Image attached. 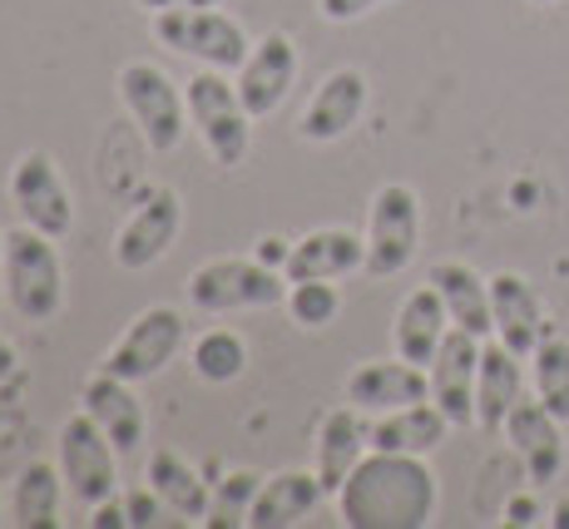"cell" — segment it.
Instances as JSON below:
<instances>
[{
    "instance_id": "6da1fadb",
    "label": "cell",
    "mask_w": 569,
    "mask_h": 529,
    "mask_svg": "<svg viewBox=\"0 0 569 529\" xmlns=\"http://www.w3.org/2000/svg\"><path fill=\"white\" fill-rule=\"evenodd\" d=\"M436 476L426 456L367 450L337 490V515L347 529H426L436 520Z\"/></svg>"
},
{
    "instance_id": "7a4b0ae2",
    "label": "cell",
    "mask_w": 569,
    "mask_h": 529,
    "mask_svg": "<svg viewBox=\"0 0 569 529\" xmlns=\"http://www.w3.org/2000/svg\"><path fill=\"white\" fill-rule=\"evenodd\" d=\"M0 272H6V302L16 307V317H26V322H54L60 317L64 268H60V252H54L50 233H40L30 223L10 228Z\"/></svg>"
},
{
    "instance_id": "3957f363",
    "label": "cell",
    "mask_w": 569,
    "mask_h": 529,
    "mask_svg": "<svg viewBox=\"0 0 569 529\" xmlns=\"http://www.w3.org/2000/svg\"><path fill=\"white\" fill-rule=\"evenodd\" d=\"M183 288H189V302L199 312L228 317V312H253V307L288 302L292 282L258 258H208L203 268H193V278Z\"/></svg>"
},
{
    "instance_id": "277c9868",
    "label": "cell",
    "mask_w": 569,
    "mask_h": 529,
    "mask_svg": "<svg viewBox=\"0 0 569 529\" xmlns=\"http://www.w3.org/2000/svg\"><path fill=\"white\" fill-rule=\"evenodd\" d=\"M189 119L199 129L203 149L213 153V163L223 169H238L253 149V114L238 99V84H228L223 70H199L189 80Z\"/></svg>"
},
{
    "instance_id": "5b68a950",
    "label": "cell",
    "mask_w": 569,
    "mask_h": 529,
    "mask_svg": "<svg viewBox=\"0 0 569 529\" xmlns=\"http://www.w3.org/2000/svg\"><path fill=\"white\" fill-rule=\"evenodd\" d=\"M119 99H124L129 119L139 124L144 144L154 153H173L183 144V129H189V99L179 94V84L149 60H129L119 70Z\"/></svg>"
},
{
    "instance_id": "8992f818",
    "label": "cell",
    "mask_w": 569,
    "mask_h": 529,
    "mask_svg": "<svg viewBox=\"0 0 569 529\" xmlns=\"http://www.w3.org/2000/svg\"><path fill=\"white\" fill-rule=\"evenodd\" d=\"M154 36H159V46L189 54V60H199L203 70H223V74L238 70V64L248 60V50H253L248 30L213 6L163 10V16H154Z\"/></svg>"
},
{
    "instance_id": "52a82bcc",
    "label": "cell",
    "mask_w": 569,
    "mask_h": 529,
    "mask_svg": "<svg viewBox=\"0 0 569 529\" xmlns=\"http://www.w3.org/2000/svg\"><path fill=\"white\" fill-rule=\"evenodd\" d=\"M421 248V198L411 183H381L367 213V278H397Z\"/></svg>"
},
{
    "instance_id": "ba28073f",
    "label": "cell",
    "mask_w": 569,
    "mask_h": 529,
    "mask_svg": "<svg viewBox=\"0 0 569 529\" xmlns=\"http://www.w3.org/2000/svg\"><path fill=\"white\" fill-rule=\"evenodd\" d=\"M114 440H109L100 426L90 421V416H70V421L60 426V476H64V490H70V500L80 505H104L114 500L119 490V470H114Z\"/></svg>"
},
{
    "instance_id": "9c48e42d",
    "label": "cell",
    "mask_w": 569,
    "mask_h": 529,
    "mask_svg": "<svg viewBox=\"0 0 569 529\" xmlns=\"http://www.w3.org/2000/svg\"><path fill=\"white\" fill-rule=\"evenodd\" d=\"M183 337H189V327H183L179 307H149V312H139L134 322L124 327V337L109 347V357L100 361V367L109 371V377L149 381L179 357Z\"/></svg>"
},
{
    "instance_id": "30bf717a",
    "label": "cell",
    "mask_w": 569,
    "mask_h": 529,
    "mask_svg": "<svg viewBox=\"0 0 569 529\" xmlns=\"http://www.w3.org/2000/svg\"><path fill=\"white\" fill-rule=\"evenodd\" d=\"M10 203H16L20 223L40 228L50 238H64L74 223V198L60 179V163L46 149H30L10 163Z\"/></svg>"
},
{
    "instance_id": "8fae6325",
    "label": "cell",
    "mask_w": 569,
    "mask_h": 529,
    "mask_svg": "<svg viewBox=\"0 0 569 529\" xmlns=\"http://www.w3.org/2000/svg\"><path fill=\"white\" fill-rule=\"evenodd\" d=\"M179 223H183V203L173 189H154L139 193V203L129 208V218L119 223L114 233V262L124 272H149L163 252L173 248V238H179Z\"/></svg>"
},
{
    "instance_id": "7c38bea8",
    "label": "cell",
    "mask_w": 569,
    "mask_h": 529,
    "mask_svg": "<svg viewBox=\"0 0 569 529\" xmlns=\"http://www.w3.org/2000/svg\"><path fill=\"white\" fill-rule=\"evenodd\" d=\"M480 341L466 327H451L436 351V361L426 367L431 377V401L446 411L451 426H476V377H480Z\"/></svg>"
},
{
    "instance_id": "4fadbf2b",
    "label": "cell",
    "mask_w": 569,
    "mask_h": 529,
    "mask_svg": "<svg viewBox=\"0 0 569 529\" xmlns=\"http://www.w3.org/2000/svg\"><path fill=\"white\" fill-rule=\"evenodd\" d=\"M367 114V74L362 70H332L322 84L312 90L308 109L298 119V139L302 144H337L347 139Z\"/></svg>"
},
{
    "instance_id": "5bb4252c",
    "label": "cell",
    "mask_w": 569,
    "mask_h": 529,
    "mask_svg": "<svg viewBox=\"0 0 569 529\" xmlns=\"http://www.w3.org/2000/svg\"><path fill=\"white\" fill-rule=\"evenodd\" d=\"M238 99H243V109L253 119H268L272 109L288 99L292 80H298V46H292L282 30H272V36L253 40V50H248V60L238 64Z\"/></svg>"
},
{
    "instance_id": "9a60e30c",
    "label": "cell",
    "mask_w": 569,
    "mask_h": 529,
    "mask_svg": "<svg viewBox=\"0 0 569 529\" xmlns=\"http://www.w3.org/2000/svg\"><path fill=\"white\" fill-rule=\"evenodd\" d=\"M560 416L550 411V406L535 396V401H520L510 406V416H506V440H510V450L520 456V466H525V476H530L535 485H550L555 476L565 470V436H560Z\"/></svg>"
},
{
    "instance_id": "2e32d148",
    "label": "cell",
    "mask_w": 569,
    "mask_h": 529,
    "mask_svg": "<svg viewBox=\"0 0 569 529\" xmlns=\"http://www.w3.org/2000/svg\"><path fill=\"white\" fill-rule=\"evenodd\" d=\"M134 381H124V377H109V371L100 367L90 381L80 386V411L90 416L100 431L114 440V450L119 456H129V450H139L144 446V436H149V416H144V401H139L134 391H129Z\"/></svg>"
},
{
    "instance_id": "e0dca14e",
    "label": "cell",
    "mask_w": 569,
    "mask_h": 529,
    "mask_svg": "<svg viewBox=\"0 0 569 529\" xmlns=\"http://www.w3.org/2000/svg\"><path fill=\"white\" fill-rule=\"evenodd\" d=\"M347 272H367V233H352V228H317V233L292 242L288 262H282L288 282H337Z\"/></svg>"
},
{
    "instance_id": "ac0fdd59",
    "label": "cell",
    "mask_w": 569,
    "mask_h": 529,
    "mask_svg": "<svg viewBox=\"0 0 569 529\" xmlns=\"http://www.w3.org/2000/svg\"><path fill=\"white\" fill-rule=\"evenodd\" d=\"M347 401L357 411H397V406H416V401H431V377L426 367L397 357V361H367L347 377Z\"/></svg>"
},
{
    "instance_id": "d6986e66",
    "label": "cell",
    "mask_w": 569,
    "mask_h": 529,
    "mask_svg": "<svg viewBox=\"0 0 569 529\" xmlns=\"http://www.w3.org/2000/svg\"><path fill=\"white\" fill-rule=\"evenodd\" d=\"M490 317H496V337L506 341L520 361H530L535 347L550 337L545 332L540 297H535V288L520 272H496V278H490Z\"/></svg>"
},
{
    "instance_id": "ffe728a7",
    "label": "cell",
    "mask_w": 569,
    "mask_h": 529,
    "mask_svg": "<svg viewBox=\"0 0 569 529\" xmlns=\"http://www.w3.org/2000/svg\"><path fill=\"white\" fill-rule=\"evenodd\" d=\"M371 450L367 440V421L362 411H357L352 401L347 406H332V411L322 416V426H317V480H322L327 495H337L347 485V476L357 470V460H362Z\"/></svg>"
},
{
    "instance_id": "44dd1931",
    "label": "cell",
    "mask_w": 569,
    "mask_h": 529,
    "mask_svg": "<svg viewBox=\"0 0 569 529\" xmlns=\"http://www.w3.org/2000/svg\"><path fill=\"white\" fill-rule=\"evenodd\" d=\"M446 332H451V312H446L441 292H436L431 282L401 297L397 327H391V337H397V357L416 361V367H431L436 351H441V341H446Z\"/></svg>"
},
{
    "instance_id": "7402d4cb",
    "label": "cell",
    "mask_w": 569,
    "mask_h": 529,
    "mask_svg": "<svg viewBox=\"0 0 569 529\" xmlns=\"http://www.w3.org/2000/svg\"><path fill=\"white\" fill-rule=\"evenodd\" d=\"M520 396H525L520 357L500 337L496 341L486 337V347H480V377H476V426L480 431H500Z\"/></svg>"
},
{
    "instance_id": "603a6c76",
    "label": "cell",
    "mask_w": 569,
    "mask_h": 529,
    "mask_svg": "<svg viewBox=\"0 0 569 529\" xmlns=\"http://www.w3.org/2000/svg\"><path fill=\"white\" fill-rule=\"evenodd\" d=\"M451 421L436 401H416V406H397V411H381L367 426L371 450H397V456H431L446 440Z\"/></svg>"
},
{
    "instance_id": "cb8c5ba5",
    "label": "cell",
    "mask_w": 569,
    "mask_h": 529,
    "mask_svg": "<svg viewBox=\"0 0 569 529\" xmlns=\"http://www.w3.org/2000/svg\"><path fill=\"white\" fill-rule=\"evenodd\" d=\"M322 480L317 470H278V476H262V490L253 500L248 525L253 529H292L322 505Z\"/></svg>"
},
{
    "instance_id": "d4e9b609",
    "label": "cell",
    "mask_w": 569,
    "mask_h": 529,
    "mask_svg": "<svg viewBox=\"0 0 569 529\" xmlns=\"http://www.w3.org/2000/svg\"><path fill=\"white\" fill-rule=\"evenodd\" d=\"M426 282L441 292L446 312H451V327H466V332H476L480 341L496 337V317H490V278H480L470 262H436Z\"/></svg>"
},
{
    "instance_id": "484cf974",
    "label": "cell",
    "mask_w": 569,
    "mask_h": 529,
    "mask_svg": "<svg viewBox=\"0 0 569 529\" xmlns=\"http://www.w3.org/2000/svg\"><path fill=\"white\" fill-rule=\"evenodd\" d=\"M60 495H64V476L50 460H36L16 476L10 490V525L20 529H54L60 525Z\"/></svg>"
},
{
    "instance_id": "4316f807",
    "label": "cell",
    "mask_w": 569,
    "mask_h": 529,
    "mask_svg": "<svg viewBox=\"0 0 569 529\" xmlns=\"http://www.w3.org/2000/svg\"><path fill=\"white\" fill-rule=\"evenodd\" d=\"M149 490L159 495L163 505H169L173 515H183V520H199L203 525V515H208V485L199 480V470L189 466V460L179 456V450H154L149 456Z\"/></svg>"
},
{
    "instance_id": "83f0119b",
    "label": "cell",
    "mask_w": 569,
    "mask_h": 529,
    "mask_svg": "<svg viewBox=\"0 0 569 529\" xmlns=\"http://www.w3.org/2000/svg\"><path fill=\"white\" fill-rule=\"evenodd\" d=\"M248 367V341L233 332V327H208V332L193 341V371L213 386L238 381Z\"/></svg>"
},
{
    "instance_id": "f1b7e54d",
    "label": "cell",
    "mask_w": 569,
    "mask_h": 529,
    "mask_svg": "<svg viewBox=\"0 0 569 529\" xmlns=\"http://www.w3.org/2000/svg\"><path fill=\"white\" fill-rule=\"evenodd\" d=\"M535 396H540L545 406H550L560 421H569V341L565 337H545L540 347H535Z\"/></svg>"
},
{
    "instance_id": "f546056e",
    "label": "cell",
    "mask_w": 569,
    "mask_h": 529,
    "mask_svg": "<svg viewBox=\"0 0 569 529\" xmlns=\"http://www.w3.org/2000/svg\"><path fill=\"white\" fill-rule=\"evenodd\" d=\"M262 490V476L258 470H233L213 495H208V515L203 525L208 529H243L248 515H253V500Z\"/></svg>"
},
{
    "instance_id": "4dcf8cb0",
    "label": "cell",
    "mask_w": 569,
    "mask_h": 529,
    "mask_svg": "<svg viewBox=\"0 0 569 529\" xmlns=\"http://www.w3.org/2000/svg\"><path fill=\"white\" fill-rule=\"evenodd\" d=\"M337 307H342V297H337V288L327 278H312V282H292L288 288V312L298 327H327L337 322Z\"/></svg>"
},
{
    "instance_id": "1f68e13d",
    "label": "cell",
    "mask_w": 569,
    "mask_h": 529,
    "mask_svg": "<svg viewBox=\"0 0 569 529\" xmlns=\"http://www.w3.org/2000/svg\"><path fill=\"white\" fill-rule=\"evenodd\" d=\"M387 0H317V10H322L332 26H347V20H362L371 10H381Z\"/></svg>"
},
{
    "instance_id": "d6a6232c",
    "label": "cell",
    "mask_w": 569,
    "mask_h": 529,
    "mask_svg": "<svg viewBox=\"0 0 569 529\" xmlns=\"http://www.w3.org/2000/svg\"><path fill=\"white\" fill-rule=\"evenodd\" d=\"M159 495L154 490H134L124 500V515H129V529H144V525H159Z\"/></svg>"
},
{
    "instance_id": "836d02e7",
    "label": "cell",
    "mask_w": 569,
    "mask_h": 529,
    "mask_svg": "<svg viewBox=\"0 0 569 529\" xmlns=\"http://www.w3.org/2000/svg\"><path fill=\"white\" fill-rule=\"evenodd\" d=\"M90 525L94 529H129V515H124V500H104L90 510Z\"/></svg>"
},
{
    "instance_id": "e575fe53",
    "label": "cell",
    "mask_w": 569,
    "mask_h": 529,
    "mask_svg": "<svg viewBox=\"0 0 569 529\" xmlns=\"http://www.w3.org/2000/svg\"><path fill=\"white\" fill-rule=\"evenodd\" d=\"M288 252H292V242H288V238H262L253 258H258V262H268V268H278V272H282V262H288Z\"/></svg>"
},
{
    "instance_id": "d590c367",
    "label": "cell",
    "mask_w": 569,
    "mask_h": 529,
    "mask_svg": "<svg viewBox=\"0 0 569 529\" xmlns=\"http://www.w3.org/2000/svg\"><path fill=\"white\" fill-rule=\"evenodd\" d=\"M506 525H540V505H535L530 495H516V500L506 505Z\"/></svg>"
},
{
    "instance_id": "8d00e7d4",
    "label": "cell",
    "mask_w": 569,
    "mask_h": 529,
    "mask_svg": "<svg viewBox=\"0 0 569 529\" xmlns=\"http://www.w3.org/2000/svg\"><path fill=\"white\" fill-rule=\"evenodd\" d=\"M149 16H163V10H193V6H218V0H134Z\"/></svg>"
},
{
    "instance_id": "74e56055",
    "label": "cell",
    "mask_w": 569,
    "mask_h": 529,
    "mask_svg": "<svg viewBox=\"0 0 569 529\" xmlns=\"http://www.w3.org/2000/svg\"><path fill=\"white\" fill-rule=\"evenodd\" d=\"M16 367H20V361H16V347H10V341L0 337V381L16 377Z\"/></svg>"
},
{
    "instance_id": "f35d334b",
    "label": "cell",
    "mask_w": 569,
    "mask_h": 529,
    "mask_svg": "<svg viewBox=\"0 0 569 529\" xmlns=\"http://www.w3.org/2000/svg\"><path fill=\"white\" fill-rule=\"evenodd\" d=\"M550 525H555V529H569V500H560V505L550 510Z\"/></svg>"
},
{
    "instance_id": "ab89813d",
    "label": "cell",
    "mask_w": 569,
    "mask_h": 529,
    "mask_svg": "<svg viewBox=\"0 0 569 529\" xmlns=\"http://www.w3.org/2000/svg\"><path fill=\"white\" fill-rule=\"evenodd\" d=\"M535 6H560V0H535Z\"/></svg>"
},
{
    "instance_id": "60d3db41",
    "label": "cell",
    "mask_w": 569,
    "mask_h": 529,
    "mask_svg": "<svg viewBox=\"0 0 569 529\" xmlns=\"http://www.w3.org/2000/svg\"><path fill=\"white\" fill-rule=\"evenodd\" d=\"M0 258H6V233H0Z\"/></svg>"
},
{
    "instance_id": "b9f144b4",
    "label": "cell",
    "mask_w": 569,
    "mask_h": 529,
    "mask_svg": "<svg viewBox=\"0 0 569 529\" xmlns=\"http://www.w3.org/2000/svg\"><path fill=\"white\" fill-rule=\"evenodd\" d=\"M0 525H6V520H0Z\"/></svg>"
}]
</instances>
